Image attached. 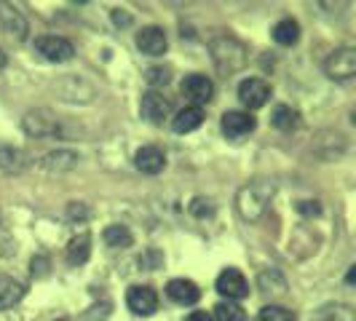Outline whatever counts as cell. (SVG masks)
Wrapping results in <instances>:
<instances>
[{"instance_id":"obj_11","label":"cell","mask_w":356,"mask_h":321,"mask_svg":"<svg viewBox=\"0 0 356 321\" xmlns=\"http://www.w3.org/2000/svg\"><path fill=\"white\" fill-rule=\"evenodd\" d=\"M257 121L252 118V113H244V110H228L220 121V129L228 140H244L247 134L254 131Z\"/></svg>"},{"instance_id":"obj_25","label":"cell","mask_w":356,"mask_h":321,"mask_svg":"<svg viewBox=\"0 0 356 321\" xmlns=\"http://www.w3.org/2000/svg\"><path fill=\"white\" fill-rule=\"evenodd\" d=\"M214 321H250L247 319V311L241 305L231 303V300H222V303L214 305Z\"/></svg>"},{"instance_id":"obj_24","label":"cell","mask_w":356,"mask_h":321,"mask_svg":"<svg viewBox=\"0 0 356 321\" xmlns=\"http://www.w3.org/2000/svg\"><path fill=\"white\" fill-rule=\"evenodd\" d=\"M102 238H105L107 247H113V249H126V247H131V231L126 228V225H107L105 233H102Z\"/></svg>"},{"instance_id":"obj_29","label":"cell","mask_w":356,"mask_h":321,"mask_svg":"<svg viewBox=\"0 0 356 321\" xmlns=\"http://www.w3.org/2000/svg\"><path fill=\"white\" fill-rule=\"evenodd\" d=\"M185 321H214L212 313H207V311H193V313H188Z\"/></svg>"},{"instance_id":"obj_4","label":"cell","mask_w":356,"mask_h":321,"mask_svg":"<svg viewBox=\"0 0 356 321\" xmlns=\"http://www.w3.org/2000/svg\"><path fill=\"white\" fill-rule=\"evenodd\" d=\"M33 46H35V51L40 54L46 62H54V65L70 62L72 54H75V46L62 35H40V38H35Z\"/></svg>"},{"instance_id":"obj_2","label":"cell","mask_w":356,"mask_h":321,"mask_svg":"<svg viewBox=\"0 0 356 321\" xmlns=\"http://www.w3.org/2000/svg\"><path fill=\"white\" fill-rule=\"evenodd\" d=\"M212 59L217 65V70L222 75H231V72L241 70L247 65V46L233 35H220L212 40Z\"/></svg>"},{"instance_id":"obj_26","label":"cell","mask_w":356,"mask_h":321,"mask_svg":"<svg viewBox=\"0 0 356 321\" xmlns=\"http://www.w3.org/2000/svg\"><path fill=\"white\" fill-rule=\"evenodd\" d=\"M260 289L266 292V295H284L286 292V281L282 273H276V270H266V273H260Z\"/></svg>"},{"instance_id":"obj_21","label":"cell","mask_w":356,"mask_h":321,"mask_svg":"<svg viewBox=\"0 0 356 321\" xmlns=\"http://www.w3.org/2000/svg\"><path fill=\"white\" fill-rule=\"evenodd\" d=\"M22 297H24V284H19L17 279L0 276V311L14 308Z\"/></svg>"},{"instance_id":"obj_33","label":"cell","mask_w":356,"mask_h":321,"mask_svg":"<svg viewBox=\"0 0 356 321\" xmlns=\"http://www.w3.org/2000/svg\"><path fill=\"white\" fill-rule=\"evenodd\" d=\"M6 67V54H3V49H0V70Z\"/></svg>"},{"instance_id":"obj_18","label":"cell","mask_w":356,"mask_h":321,"mask_svg":"<svg viewBox=\"0 0 356 321\" xmlns=\"http://www.w3.org/2000/svg\"><path fill=\"white\" fill-rule=\"evenodd\" d=\"M204 124V110L201 107H182L177 115L172 118V129L177 131V134H188V131H196L198 126Z\"/></svg>"},{"instance_id":"obj_16","label":"cell","mask_w":356,"mask_h":321,"mask_svg":"<svg viewBox=\"0 0 356 321\" xmlns=\"http://www.w3.org/2000/svg\"><path fill=\"white\" fill-rule=\"evenodd\" d=\"M0 169L6 174H19L27 169V153L22 147H14V145L0 142Z\"/></svg>"},{"instance_id":"obj_12","label":"cell","mask_w":356,"mask_h":321,"mask_svg":"<svg viewBox=\"0 0 356 321\" xmlns=\"http://www.w3.org/2000/svg\"><path fill=\"white\" fill-rule=\"evenodd\" d=\"M137 49L147 56H161V54H166L169 49V40H166V33L156 27V24H150V27H143L140 33H137Z\"/></svg>"},{"instance_id":"obj_3","label":"cell","mask_w":356,"mask_h":321,"mask_svg":"<svg viewBox=\"0 0 356 321\" xmlns=\"http://www.w3.org/2000/svg\"><path fill=\"white\" fill-rule=\"evenodd\" d=\"M324 72H327V78H332V81H351L356 75V49L351 46H346V49H338V51H332L327 56V62H324Z\"/></svg>"},{"instance_id":"obj_15","label":"cell","mask_w":356,"mask_h":321,"mask_svg":"<svg viewBox=\"0 0 356 321\" xmlns=\"http://www.w3.org/2000/svg\"><path fill=\"white\" fill-rule=\"evenodd\" d=\"M166 295H169L172 303L193 305V303H198V297H201V289H198V284L191 281V279H172V281L166 284Z\"/></svg>"},{"instance_id":"obj_19","label":"cell","mask_w":356,"mask_h":321,"mask_svg":"<svg viewBox=\"0 0 356 321\" xmlns=\"http://www.w3.org/2000/svg\"><path fill=\"white\" fill-rule=\"evenodd\" d=\"M270 124H273V129L289 134V131H295V129L300 126V113L292 110L289 105H276L273 113H270Z\"/></svg>"},{"instance_id":"obj_28","label":"cell","mask_w":356,"mask_h":321,"mask_svg":"<svg viewBox=\"0 0 356 321\" xmlns=\"http://www.w3.org/2000/svg\"><path fill=\"white\" fill-rule=\"evenodd\" d=\"M169 70L166 67H147L145 70V81H147V86H153V91L159 89V86H166L169 83Z\"/></svg>"},{"instance_id":"obj_8","label":"cell","mask_w":356,"mask_h":321,"mask_svg":"<svg viewBox=\"0 0 356 321\" xmlns=\"http://www.w3.org/2000/svg\"><path fill=\"white\" fill-rule=\"evenodd\" d=\"M217 292L222 295V297H228V300H244L247 295H250V284H247V279H244V273L241 270H236V268H225L220 276H217Z\"/></svg>"},{"instance_id":"obj_27","label":"cell","mask_w":356,"mask_h":321,"mask_svg":"<svg viewBox=\"0 0 356 321\" xmlns=\"http://www.w3.org/2000/svg\"><path fill=\"white\" fill-rule=\"evenodd\" d=\"M260 321H298L295 311H289L284 305H266L260 311Z\"/></svg>"},{"instance_id":"obj_17","label":"cell","mask_w":356,"mask_h":321,"mask_svg":"<svg viewBox=\"0 0 356 321\" xmlns=\"http://www.w3.org/2000/svg\"><path fill=\"white\" fill-rule=\"evenodd\" d=\"M78 166V156L72 150H54L49 156H43L40 160V169L51 172V174H62V172H70Z\"/></svg>"},{"instance_id":"obj_30","label":"cell","mask_w":356,"mask_h":321,"mask_svg":"<svg viewBox=\"0 0 356 321\" xmlns=\"http://www.w3.org/2000/svg\"><path fill=\"white\" fill-rule=\"evenodd\" d=\"M8 244H11V238H8V233L3 228V222H0V257L8 252Z\"/></svg>"},{"instance_id":"obj_5","label":"cell","mask_w":356,"mask_h":321,"mask_svg":"<svg viewBox=\"0 0 356 321\" xmlns=\"http://www.w3.org/2000/svg\"><path fill=\"white\" fill-rule=\"evenodd\" d=\"M22 129H24V134H30L35 140H46V137L59 134V118H54L51 110H43V107L30 110L24 115V121H22Z\"/></svg>"},{"instance_id":"obj_6","label":"cell","mask_w":356,"mask_h":321,"mask_svg":"<svg viewBox=\"0 0 356 321\" xmlns=\"http://www.w3.org/2000/svg\"><path fill=\"white\" fill-rule=\"evenodd\" d=\"M179 91H182V97L193 107H201V105H207V102H212L214 83H212V78H207V75H201V72H193V75H185V81L179 83Z\"/></svg>"},{"instance_id":"obj_14","label":"cell","mask_w":356,"mask_h":321,"mask_svg":"<svg viewBox=\"0 0 356 321\" xmlns=\"http://www.w3.org/2000/svg\"><path fill=\"white\" fill-rule=\"evenodd\" d=\"M134 166L143 174H161L163 166H166V156H163V150L156 147V145H145V147L137 150V156H134Z\"/></svg>"},{"instance_id":"obj_23","label":"cell","mask_w":356,"mask_h":321,"mask_svg":"<svg viewBox=\"0 0 356 321\" xmlns=\"http://www.w3.org/2000/svg\"><path fill=\"white\" fill-rule=\"evenodd\" d=\"M273 40H276L279 46H295V43L300 40V24H298L295 19H282V22H276V27H273Z\"/></svg>"},{"instance_id":"obj_20","label":"cell","mask_w":356,"mask_h":321,"mask_svg":"<svg viewBox=\"0 0 356 321\" xmlns=\"http://www.w3.org/2000/svg\"><path fill=\"white\" fill-rule=\"evenodd\" d=\"M311 321H356V313L351 305L330 303V305H321L319 311L311 316Z\"/></svg>"},{"instance_id":"obj_10","label":"cell","mask_w":356,"mask_h":321,"mask_svg":"<svg viewBox=\"0 0 356 321\" xmlns=\"http://www.w3.org/2000/svg\"><path fill=\"white\" fill-rule=\"evenodd\" d=\"M140 113H143V118L147 124L153 126H161L166 118H169V113H172V102L161 94V91H145L143 94V102H140Z\"/></svg>"},{"instance_id":"obj_9","label":"cell","mask_w":356,"mask_h":321,"mask_svg":"<svg viewBox=\"0 0 356 321\" xmlns=\"http://www.w3.org/2000/svg\"><path fill=\"white\" fill-rule=\"evenodd\" d=\"M238 99L247 110H260L270 99V83L263 78H244L238 83Z\"/></svg>"},{"instance_id":"obj_22","label":"cell","mask_w":356,"mask_h":321,"mask_svg":"<svg viewBox=\"0 0 356 321\" xmlns=\"http://www.w3.org/2000/svg\"><path fill=\"white\" fill-rule=\"evenodd\" d=\"M91 254V236L89 233H78L67 244V263L70 265H83Z\"/></svg>"},{"instance_id":"obj_7","label":"cell","mask_w":356,"mask_h":321,"mask_svg":"<svg viewBox=\"0 0 356 321\" xmlns=\"http://www.w3.org/2000/svg\"><path fill=\"white\" fill-rule=\"evenodd\" d=\"M126 305H129V311L137 313V316H153V313L159 311V292L147 284L131 286V289L126 292Z\"/></svg>"},{"instance_id":"obj_31","label":"cell","mask_w":356,"mask_h":321,"mask_svg":"<svg viewBox=\"0 0 356 321\" xmlns=\"http://www.w3.org/2000/svg\"><path fill=\"white\" fill-rule=\"evenodd\" d=\"M113 22H115V24H129V22H131V17H129V14H124V11H113Z\"/></svg>"},{"instance_id":"obj_13","label":"cell","mask_w":356,"mask_h":321,"mask_svg":"<svg viewBox=\"0 0 356 321\" xmlns=\"http://www.w3.org/2000/svg\"><path fill=\"white\" fill-rule=\"evenodd\" d=\"M0 24H3V30L8 33L11 38H17V40H24L27 38V19L24 14L19 11L17 6H8V3H0Z\"/></svg>"},{"instance_id":"obj_1","label":"cell","mask_w":356,"mask_h":321,"mask_svg":"<svg viewBox=\"0 0 356 321\" xmlns=\"http://www.w3.org/2000/svg\"><path fill=\"white\" fill-rule=\"evenodd\" d=\"M273 198V185L266 179H252L250 185H244L236 196V209L241 214V220L247 222H257L266 214L268 204Z\"/></svg>"},{"instance_id":"obj_32","label":"cell","mask_w":356,"mask_h":321,"mask_svg":"<svg viewBox=\"0 0 356 321\" xmlns=\"http://www.w3.org/2000/svg\"><path fill=\"white\" fill-rule=\"evenodd\" d=\"M300 212H305V214H319V206H316V201H314V206H308V201H303V204H300Z\"/></svg>"}]
</instances>
